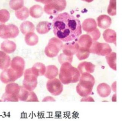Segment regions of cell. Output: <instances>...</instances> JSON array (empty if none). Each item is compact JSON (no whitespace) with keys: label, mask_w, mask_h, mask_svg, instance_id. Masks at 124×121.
I'll return each instance as SVG.
<instances>
[{"label":"cell","mask_w":124,"mask_h":121,"mask_svg":"<svg viewBox=\"0 0 124 121\" xmlns=\"http://www.w3.org/2000/svg\"><path fill=\"white\" fill-rule=\"evenodd\" d=\"M51 25L52 24L48 21H41L37 25L36 30L39 34H46L51 30Z\"/></svg>","instance_id":"21"},{"label":"cell","mask_w":124,"mask_h":121,"mask_svg":"<svg viewBox=\"0 0 124 121\" xmlns=\"http://www.w3.org/2000/svg\"><path fill=\"white\" fill-rule=\"evenodd\" d=\"M11 68L23 75L25 69V60L21 57L16 56L13 58L10 62Z\"/></svg>","instance_id":"14"},{"label":"cell","mask_w":124,"mask_h":121,"mask_svg":"<svg viewBox=\"0 0 124 121\" xmlns=\"http://www.w3.org/2000/svg\"><path fill=\"white\" fill-rule=\"evenodd\" d=\"M16 44L11 41H4L0 45V48L5 53H11L16 49Z\"/></svg>","instance_id":"22"},{"label":"cell","mask_w":124,"mask_h":121,"mask_svg":"<svg viewBox=\"0 0 124 121\" xmlns=\"http://www.w3.org/2000/svg\"><path fill=\"white\" fill-rule=\"evenodd\" d=\"M97 26V23L94 19L88 18L83 21L82 27H83V30L89 33L95 30Z\"/></svg>","instance_id":"18"},{"label":"cell","mask_w":124,"mask_h":121,"mask_svg":"<svg viewBox=\"0 0 124 121\" xmlns=\"http://www.w3.org/2000/svg\"><path fill=\"white\" fill-rule=\"evenodd\" d=\"M18 98L21 101L25 102H39L35 92L28 91L23 86H21Z\"/></svg>","instance_id":"13"},{"label":"cell","mask_w":124,"mask_h":121,"mask_svg":"<svg viewBox=\"0 0 124 121\" xmlns=\"http://www.w3.org/2000/svg\"><path fill=\"white\" fill-rule=\"evenodd\" d=\"M52 27L55 36L64 42L77 39L82 33L80 20L67 12L60 13L55 17Z\"/></svg>","instance_id":"1"},{"label":"cell","mask_w":124,"mask_h":121,"mask_svg":"<svg viewBox=\"0 0 124 121\" xmlns=\"http://www.w3.org/2000/svg\"><path fill=\"white\" fill-rule=\"evenodd\" d=\"M58 59L59 63L61 64H62L65 62H68L72 63L73 59V56H67L63 53L60 54L58 56Z\"/></svg>","instance_id":"34"},{"label":"cell","mask_w":124,"mask_h":121,"mask_svg":"<svg viewBox=\"0 0 124 121\" xmlns=\"http://www.w3.org/2000/svg\"><path fill=\"white\" fill-rule=\"evenodd\" d=\"M104 39L108 43H113L116 45V32L111 29H107L104 31L103 33Z\"/></svg>","instance_id":"20"},{"label":"cell","mask_w":124,"mask_h":121,"mask_svg":"<svg viewBox=\"0 0 124 121\" xmlns=\"http://www.w3.org/2000/svg\"><path fill=\"white\" fill-rule=\"evenodd\" d=\"M9 5L11 9L18 10L24 6V0H10Z\"/></svg>","instance_id":"32"},{"label":"cell","mask_w":124,"mask_h":121,"mask_svg":"<svg viewBox=\"0 0 124 121\" xmlns=\"http://www.w3.org/2000/svg\"><path fill=\"white\" fill-rule=\"evenodd\" d=\"M19 33L18 28L15 25H0V38L2 39L14 38L19 35Z\"/></svg>","instance_id":"8"},{"label":"cell","mask_w":124,"mask_h":121,"mask_svg":"<svg viewBox=\"0 0 124 121\" xmlns=\"http://www.w3.org/2000/svg\"><path fill=\"white\" fill-rule=\"evenodd\" d=\"M1 101H2V100H0V102H1Z\"/></svg>","instance_id":"40"},{"label":"cell","mask_w":124,"mask_h":121,"mask_svg":"<svg viewBox=\"0 0 124 121\" xmlns=\"http://www.w3.org/2000/svg\"><path fill=\"white\" fill-rule=\"evenodd\" d=\"M46 88L52 95L57 96L62 93L63 91V85L59 80L53 78L47 81Z\"/></svg>","instance_id":"11"},{"label":"cell","mask_w":124,"mask_h":121,"mask_svg":"<svg viewBox=\"0 0 124 121\" xmlns=\"http://www.w3.org/2000/svg\"><path fill=\"white\" fill-rule=\"evenodd\" d=\"M15 16L17 19L21 20H26L29 16L30 12L29 9L24 6L21 8L15 10Z\"/></svg>","instance_id":"29"},{"label":"cell","mask_w":124,"mask_h":121,"mask_svg":"<svg viewBox=\"0 0 124 121\" xmlns=\"http://www.w3.org/2000/svg\"><path fill=\"white\" fill-rule=\"evenodd\" d=\"M97 91L100 97L106 98L110 95L111 93V88L107 83H102L98 86Z\"/></svg>","instance_id":"19"},{"label":"cell","mask_w":124,"mask_h":121,"mask_svg":"<svg viewBox=\"0 0 124 121\" xmlns=\"http://www.w3.org/2000/svg\"><path fill=\"white\" fill-rule=\"evenodd\" d=\"M35 27L34 25L29 21H25L21 23L20 26V30L23 35L33 32H34Z\"/></svg>","instance_id":"28"},{"label":"cell","mask_w":124,"mask_h":121,"mask_svg":"<svg viewBox=\"0 0 124 121\" xmlns=\"http://www.w3.org/2000/svg\"><path fill=\"white\" fill-rule=\"evenodd\" d=\"M31 70L33 73L38 77V76L44 75L46 70V67L43 63L37 62L31 68Z\"/></svg>","instance_id":"24"},{"label":"cell","mask_w":124,"mask_h":121,"mask_svg":"<svg viewBox=\"0 0 124 121\" xmlns=\"http://www.w3.org/2000/svg\"><path fill=\"white\" fill-rule=\"evenodd\" d=\"M29 12L30 15L32 18L38 19L42 16L44 10L39 5H35L31 7Z\"/></svg>","instance_id":"27"},{"label":"cell","mask_w":124,"mask_h":121,"mask_svg":"<svg viewBox=\"0 0 124 121\" xmlns=\"http://www.w3.org/2000/svg\"><path fill=\"white\" fill-rule=\"evenodd\" d=\"M106 59L109 66L114 71H116V53L115 52H111L108 55H106Z\"/></svg>","instance_id":"30"},{"label":"cell","mask_w":124,"mask_h":121,"mask_svg":"<svg viewBox=\"0 0 124 121\" xmlns=\"http://www.w3.org/2000/svg\"><path fill=\"white\" fill-rule=\"evenodd\" d=\"M94 84L95 79L93 76L89 73H83L80 76L76 91L81 97L88 96L92 93Z\"/></svg>","instance_id":"3"},{"label":"cell","mask_w":124,"mask_h":121,"mask_svg":"<svg viewBox=\"0 0 124 121\" xmlns=\"http://www.w3.org/2000/svg\"><path fill=\"white\" fill-rule=\"evenodd\" d=\"M25 41L28 45L34 46L39 42V37L34 32H29L26 34Z\"/></svg>","instance_id":"25"},{"label":"cell","mask_w":124,"mask_h":121,"mask_svg":"<svg viewBox=\"0 0 124 121\" xmlns=\"http://www.w3.org/2000/svg\"><path fill=\"white\" fill-rule=\"evenodd\" d=\"M97 21L98 27L102 29H107L108 28L112 23L110 17L106 15L99 16L97 19Z\"/></svg>","instance_id":"16"},{"label":"cell","mask_w":124,"mask_h":121,"mask_svg":"<svg viewBox=\"0 0 124 121\" xmlns=\"http://www.w3.org/2000/svg\"><path fill=\"white\" fill-rule=\"evenodd\" d=\"M93 40L88 34L83 35L78 39H76L78 50L76 53V56L79 60L87 59L90 55V49Z\"/></svg>","instance_id":"4"},{"label":"cell","mask_w":124,"mask_h":121,"mask_svg":"<svg viewBox=\"0 0 124 121\" xmlns=\"http://www.w3.org/2000/svg\"><path fill=\"white\" fill-rule=\"evenodd\" d=\"M22 75L13 70L11 68L3 71L0 75V80L3 83L14 82L21 78Z\"/></svg>","instance_id":"12"},{"label":"cell","mask_w":124,"mask_h":121,"mask_svg":"<svg viewBox=\"0 0 124 121\" xmlns=\"http://www.w3.org/2000/svg\"><path fill=\"white\" fill-rule=\"evenodd\" d=\"M10 64V57L4 52L0 51V69L6 70Z\"/></svg>","instance_id":"23"},{"label":"cell","mask_w":124,"mask_h":121,"mask_svg":"<svg viewBox=\"0 0 124 121\" xmlns=\"http://www.w3.org/2000/svg\"><path fill=\"white\" fill-rule=\"evenodd\" d=\"M21 86L15 83L8 84L5 88V92L3 94L1 98L2 101L18 102V95Z\"/></svg>","instance_id":"5"},{"label":"cell","mask_w":124,"mask_h":121,"mask_svg":"<svg viewBox=\"0 0 124 121\" xmlns=\"http://www.w3.org/2000/svg\"><path fill=\"white\" fill-rule=\"evenodd\" d=\"M63 53L67 56H73L76 54L78 46L76 41L72 42H69L63 45L62 47Z\"/></svg>","instance_id":"15"},{"label":"cell","mask_w":124,"mask_h":121,"mask_svg":"<svg viewBox=\"0 0 124 121\" xmlns=\"http://www.w3.org/2000/svg\"><path fill=\"white\" fill-rule=\"evenodd\" d=\"M58 74V69L55 65H48L46 67L45 76L48 79L55 78Z\"/></svg>","instance_id":"26"},{"label":"cell","mask_w":124,"mask_h":121,"mask_svg":"<svg viewBox=\"0 0 124 121\" xmlns=\"http://www.w3.org/2000/svg\"><path fill=\"white\" fill-rule=\"evenodd\" d=\"M90 53L99 55L106 56L112 52L110 45L106 43H100L97 41L93 40L90 49Z\"/></svg>","instance_id":"9"},{"label":"cell","mask_w":124,"mask_h":121,"mask_svg":"<svg viewBox=\"0 0 124 121\" xmlns=\"http://www.w3.org/2000/svg\"><path fill=\"white\" fill-rule=\"evenodd\" d=\"M86 98H83V99H81V101H94V100L93 99V98L91 97H88L86 96L85 97Z\"/></svg>","instance_id":"37"},{"label":"cell","mask_w":124,"mask_h":121,"mask_svg":"<svg viewBox=\"0 0 124 121\" xmlns=\"http://www.w3.org/2000/svg\"><path fill=\"white\" fill-rule=\"evenodd\" d=\"M53 98H52L51 97H46L45 98H44V99L43 100V102H44V101H51V100H50V99H51Z\"/></svg>","instance_id":"38"},{"label":"cell","mask_w":124,"mask_h":121,"mask_svg":"<svg viewBox=\"0 0 124 121\" xmlns=\"http://www.w3.org/2000/svg\"><path fill=\"white\" fill-rule=\"evenodd\" d=\"M36 0V1L39 2H41L42 3L44 4H48L50 2H51L52 1V0Z\"/></svg>","instance_id":"36"},{"label":"cell","mask_w":124,"mask_h":121,"mask_svg":"<svg viewBox=\"0 0 124 121\" xmlns=\"http://www.w3.org/2000/svg\"><path fill=\"white\" fill-rule=\"evenodd\" d=\"M87 34L89 35L91 37L93 40L97 41L101 37V33L98 29H96L92 32L87 33Z\"/></svg>","instance_id":"35"},{"label":"cell","mask_w":124,"mask_h":121,"mask_svg":"<svg viewBox=\"0 0 124 121\" xmlns=\"http://www.w3.org/2000/svg\"><path fill=\"white\" fill-rule=\"evenodd\" d=\"M95 65L90 62L83 61L80 63L78 66V70L80 73L82 74L83 73H92L94 71Z\"/></svg>","instance_id":"17"},{"label":"cell","mask_w":124,"mask_h":121,"mask_svg":"<svg viewBox=\"0 0 124 121\" xmlns=\"http://www.w3.org/2000/svg\"><path fill=\"white\" fill-rule=\"evenodd\" d=\"M63 46L62 41L56 38H51L45 49L46 55L49 57H56L59 52L61 50Z\"/></svg>","instance_id":"6"},{"label":"cell","mask_w":124,"mask_h":121,"mask_svg":"<svg viewBox=\"0 0 124 121\" xmlns=\"http://www.w3.org/2000/svg\"><path fill=\"white\" fill-rule=\"evenodd\" d=\"M82 0L85 1V2H88V3H90V2H91L93 1L94 0Z\"/></svg>","instance_id":"39"},{"label":"cell","mask_w":124,"mask_h":121,"mask_svg":"<svg viewBox=\"0 0 124 121\" xmlns=\"http://www.w3.org/2000/svg\"><path fill=\"white\" fill-rule=\"evenodd\" d=\"M10 18V13L5 9L0 10V25L4 24Z\"/></svg>","instance_id":"31"},{"label":"cell","mask_w":124,"mask_h":121,"mask_svg":"<svg viewBox=\"0 0 124 121\" xmlns=\"http://www.w3.org/2000/svg\"><path fill=\"white\" fill-rule=\"evenodd\" d=\"M116 0H110L108 8V13L112 16H114L116 14Z\"/></svg>","instance_id":"33"},{"label":"cell","mask_w":124,"mask_h":121,"mask_svg":"<svg viewBox=\"0 0 124 121\" xmlns=\"http://www.w3.org/2000/svg\"><path fill=\"white\" fill-rule=\"evenodd\" d=\"M81 73L78 69L72 66L71 63L65 62L62 63L60 70V81L64 85L76 83L79 81Z\"/></svg>","instance_id":"2"},{"label":"cell","mask_w":124,"mask_h":121,"mask_svg":"<svg viewBox=\"0 0 124 121\" xmlns=\"http://www.w3.org/2000/svg\"><path fill=\"white\" fill-rule=\"evenodd\" d=\"M38 77L32 72L31 68L27 69L24 72L23 86L28 91H33L37 86Z\"/></svg>","instance_id":"10"},{"label":"cell","mask_w":124,"mask_h":121,"mask_svg":"<svg viewBox=\"0 0 124 121\" xmlns=\"http://www.w3.org/2000/svg\"><path fill=\"white\" fill-rule=\"evenodd\" d=\"M66 4V0H52L51 2L45 4L44 10L48 15H56L65 9Z\"/></svg>","instance_id":"7"}]
</instances>
